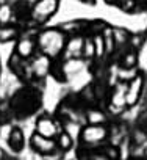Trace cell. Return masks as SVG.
Segmentation results:
<instances>
[{
  "mask_svg": "<svg viewBox=\"0 0 147 160\" xmlns=\"http://www.w3.org/2000/svg\"><path fill=\"white\" fill-rule=\"evenodd\" d=\"M66 33L58 30V28H47L39 32V35L36 36V42H38V49L41 50V53L50 57L52 60L58 58L63 55L64 47H66Z\"/></svg>",
  "mask_w": 147,
  "mask_h": 160,
  "instance_id": "cell-1",
  "label": "cell"
},
{
  "mask_svg": "<svg viewBox=\"0 0 147 160\" xmlns=\"http://www.w3.org/2000/svg\"><path fill=\"white\" fill-rule=\"evenodd\" d=\"M58 5H59V0H36L31 7L30 18L38 24L45 22L56 13Z\"/></svg>",
  "mask_w": 147,
  "mask_h": 160,
  "instance_id": "cell-2",
  "label": "cell"
},
{
  "mask_svg": "<svg viewBox=\"0 0 147 160\" xmlns=\"http://www.w3.org/2000/svg\"><path fill=\"white\" fill-rule=\"evenodd\" d=\"M80 137L85 144H99L107 140L108 129L105 127V124H88L82 129Z\"/></svg>",
  "mask_w": 147,
  "mask_h": 160,
  "instance_id": "cell-3",
  "label": "cell"
},
{
  "mask_svg": "<svg viewBox=\"0 0 147 160\" xmlns=\"http://www.w3.org/2000/svg\"><path fill=\"white\" fill-rule=\"evenodd\" d=\"M127 87L128 82H116L113 87V91L110 94V110L113 113H121L127 107Z\"/></svg>",
  "mask_w": 147,
  "mask_h": 160,
  "instance_id": "cell-4",
  "label": "cell"
},
{
  "mask_svg": "<svg viewBox=\"0 0 147 160\" xmlns=\"http://www.w3.org/2000/svg\"><path fill=\"white\" fill-rule=\"evenodd\" d=\"M83 46H85V36L80 33H74L66 41V47L63 52V58H83Z\"/></svg>",
  "mask_w": 147,
  "mask_h": 160,
  "instance_id": "cell-5",
  "label": "cell"
},
{
  "mask_svg": "<svg viewBox=\"0 0 147 160\" xmlns=\"http://www.w3.org/2000/svg\"><path fill=\"white\" fill-rule=\"evenodd\" d=\"M28 64H30V72L33 77L44 78L52 69V58L44 53H39V55H35L33 58H30Z\"/></svg>",
  "mask_w": 147,
  "mask_h": 160,
  "instance_id": "cell-6",
  "label": "cell"
},
{
  "mask_svg": "<svg viewBox=\"0 0 147 160\" xmlns=\"http://www.w3.org/2000/svg\"><path fill=\"white\" fill-rule=\"evenodd\" d=\"M142 88H144V77L142 74H136L127 87V107H135L139 102Z\"/></svg>",
  "mask_w": 147,
  "mask_h": 160,
  "instance_id": "cell-7",
  "label": "cell"
},
{
  "mask_svg": "<svg viewBox=\"0 0 147 160\" xmlns=\"http://www.w3.org/2000/svg\"><path fill=\"white\" fill-rule=\"evenodd\" d=\"M30 146H31V149L36 151L38 154L47 155V154H52V152L56 149V140L42 137V135H39L38 132H35V133L30 137Z\"/></svg>",
  "mask_w": 147,
  "mask_h": 160,
  "instance_id": "cell-8",
  "label": "cell"
},
{
  "mask_svg": "<svg viewBox=\"0 0 147 160\" xmlns=\"http://www.w3.org/2000/svg\"><path fill=\"white\" fill-rule=\"evenodd\" d=\"M36 132L42 137H47V138H56L58 133H59V127L56 124V121H53L52 118L49 116H39L36 119Z\"/></svg>",
  "mask_w": 147,
  "mask_h": 160,
  "instance_id": "cell-9",
  "label": "cell"
},
{
  "mask_svg": "<svg viewBox=\"0 0 147 160\" xmlns=\"http://www.w3.org/2000/svg\"><path fill=\"white\" fill-rule=\"evenodd\" d=\"M36 49H38V42L36 39L30 38V36H22L17 42H16V53L19 57H22L24 60H30L35 57L36 53Z\"/></svg>",
  "mask_w": 147,
  "mask_h": 160,
  "instance_id": "cell-10",
  "label": "cell"
},
{
  "mask_svg": "<svg viewBox=\"0 0 147 160\" xmlns=\"http://www.w3.org/2000/svg\"><path fill=\"white\" fill-rule=\"evenodd\" d=\"M85 66V60L83 58H69V60H64L63 66H61V71L64 74L66 78L75 75L82 68Z\"/></svg>",
  "mask_w": 147,
  "mask_h": 160,
  "instance_id": "cell-11",
  "label": "cell"
},
{
  "mask_svg": "<svg viewBox=\"0 0 147 160\" xmlns=\"http://www.w3.org/2000/svg\"><path fill=\"white\" fill-rule=\"evenodd\" d=\"M8 144L11 146V149L14 152H19L24 149V133L19 127H13V132L10 135V140H8Z\"/></svg>",
  "mask_w": 147,
  "mask_h": 160,
  "instance_id": "cell-12",
  "label": "cell"
},
{
  "mask_svg": "<svg viewBox=\"0 0 147 160\" xmlns=\"http://www.w3.org/2000/svg\"><path fill=\"white\" fill-rule=\"evenodd\" d=\"M138 66V52L130 49L127 52H124L122 58H121V68L124 69H135Z\"/></svg>",
  "mask_w": 147,
  "mask_h": 160,
  "instance_id": "cell-13",
  "label": "cell"
},
{
  "mask_svg": "<svg viewBox=\"0 0 147 160\" xmlns=\"http://www.w3.org/2000/svg\"><path fill=\"white\" fill-rule=\"evenodd\" d=\"M102 35H103V41H105V47H107V55H111V53L114 52V49L117 47V46H116V39H114L113 28L105 27V28L102 30Z\"/></svg>",
  "mask_w": 147,
  "mask_h": 160,
  "instance_id": "cell-14",
  "label": "cell"
},
{
  "mask_svg": "<svg viewBox=\"0 0 147 160\" xmlns=\"http://www.w3.org/2000/svg\"><path fill=\"white\" fill-rule=\"evenodd\" d=\"M86 119H88V124H105L107 115H105V112H102L99 108H89L86 113Z\"/></svg>",
  "mask_w": 147,
  "mask_h": 160,
  "instance_id": "cell-15",
  "label": "cell"
},
{
  "mask_svg": "<svg viewBox=\"0 0 147 160\" xmlns=\"http://www.w3.org/2000/svg\"><path fill=\"white\" fill-rule=\"evenodd\" d=\"M55 140H56V148H59L61 151H69V149L72 148V144H74L72 135H70L69 132H66V130L59 132Z\"/></svg>",
  "mask_w": 147,
  "mask_h": 160,
  "instance_id": "cell-16",
  "label": "cell"
},
{
  "mask_svg": "<svg viewBox=\"0 0 147 160\" xmlns=\"http://www.w3.org/2000/svg\"><path fill=\"white\" fill-rule=\"evenodd\" d=\"M92 41H94V46H96V58H103L107 55V47H105V41H103V35L102 32L99 33H94L92 35Z\"/></svg>",
  "mask_w": 147,
  "mask_h": 160,
  "instance_id": "cell-17",
  "label": "cell"
},
{
  "mask_svg": "<svg viewBox=\"0 0 147 160\" xmlns=\"http://www.w3.org/2000/svg\"><path fill=\"white\" fill-rule=\"evenodd\" d=\"M13 22V7L10 3H0V25H10Z\"/></svg>",
  "mask_w": 147,
  "mask_h": 160,
  "instance_id": "cell-18",
  "label": "cell"
},
{
  "mask_svg": "<svg viewBox=\"0 0 147 160\" xmlns=\"http://www.w3.org/2000/svg\"><path fill=\"white\" fill-rule=\"evenodd\" d=\"M17 36V28L11 25H0V42L13 41Z\"/></svg>",
  "mask_w": 147,
  "mask_h": 160,
  "instance_id": "cell-19",
  "label": "cell"
},
{
  "mask_svg": "<svg viewBox=\"0 0 147 160\" xmlns=\"http://www.w3.org/2000/svg\"><path fill=\"white\" fill-rule=\"evenodd\" d=\"M96 58V46L92 41V36H85V46H83V60H92Z\"/></svg>",
  "mask_w": 147,
  "mask_h": 160,
  "instance_id": "cell-20",
  "label": "cell"
},
{
  "mask_svg": "<svg viewBox=\"0 0 147 160\" xmlns=\"http://www.w3.org/2000/svg\"><path fill=\"white\" fill-rule=\"evenodd\" d=\"M138 66L142 72H147V42H144L138 50Z\"/></svg>",
  "mask_w": 147,
  "mask_h": 160,
  "instance_id": "cell-21",
  "label": "cell"
},
{
  "mask_svg": "<svg viewBox=\"0 0 147 160\" xmlns=\"http://www.w3.org/2000/svg\"><path fill=\"white\" fill-rule=\"evenodd\" d=\"M113 33H114V39H116V46H124L130 41V35L128 32H125L124 28H113Z\"/></svg>",
  "mask_w": 147,
  "mask_h": 160,
  "instance_id": "cell-22",
  "label": "cell"
},
{
  "mask_svg": "<svg viewBox=\"0 0 147 160\" xmlns=\"http://www.w3.org/2000/svg\"><path fill=\"white\" fill-rule=\"evenodd\" d=\"M13 132V126L11 124H0V137H2L7 143L10 140V135Z\"/></svg>",
  "mask_w": 147,
  "mask_h": 160,
  "instance_id": "cell-23",
  "label": "cell"
},
{
  "mask_svg": "<svg viewBox=\"0 0 147 160\" xmlns=\"http://www.w3.org/2000/svg\"><path fill=\"white\" fill-rule=\"evenodd\" d=\"M91 160H113V158H110L107 154H94L91 155Z\"/></svg>",
  "mask_w": 147,
  "mask_h": 160,
  "instance_id": "cell-24",
  "label": "cell"
},
{
  "mask_svg": "<svg viewBox=\"0 0 147 160\" xmlns=\"http://www.w3.org/2000/svg\"><path fill=\"white\" fill-rule=\"evenodd\" d=\"M145 138H147V135H145V133H142V132H136V141H139V143H141V141H144Z\"/></svg>",
  "mask_w": 147,
  "mask_h": 160,
  "instance_id": "cell-25",
  "label": "cell"
},
{
  "mask_svg": "<svg viewBox=\"0 0 147 160\" xmlns=\"http://www.w3.org/2000/svg\"><path fill=\"white\" fill-rule=\"evenodd\" d=\"M144 158H145V160H147V148H145V149H144Z\"/></svg>",
  "mask_w": 147,
  "mask_h": 160,
  "instance_id": "cell-26",
  "label": "cell"
},
{
  "mask_svg": "<svg viewBox=\"0 0 147 160\" xmlns=\"http://www.w3.org/2000/svg\"><path fill=\"white\" fill-rule=\"evenodd\" d=\"M0 115H2V105H0Z\"/></svg>",
  "mask_w": 147,
  "mask_h": 160,
  "instance_id": "cell-27",
  "label": "cell"
},
{
  "mask_svg": "<svg viewBox=\"0 0 147 160\" xmlns=\"http://www.w3.org/2000/svg\"><path fill=\"white\" fill-rule=\"evenodd\" d=\"M139 160H145V158H139Z\"/></svg>",
  "mask_w": 147,
  "mask_h": 160,
  "instance_id": "cell-28",
  "label": "cell"
},
{
  "mask_svg": "<svg viewBox=\"0 0 147 160\" xmlns=\"http://www.w3.org/2000/svg\"><path fill=\"white\" fill-rule=\"evenodd\" d=\"M0 77H2V72H0Z\"/></svg>",
  "mask_w": 147,
  "mask_h": 160,
  "instance_id": "cell-29",
  "label": "cell"
},
{
  "mask_svg": "<svg viewBox=\"0 0 147 160\" xmlns=\"http://www.w3.org/2000/svg\"><path fill=\"white\" fill-rule=\"evenodd\" d=\"M35 2H36V0H33V3H35Z\"/></svg>",
  "mask_w": 147,
  "mask_h": 160,
  "instance_id": "cell-30",
  "label": "cell"
}]
</instances>
